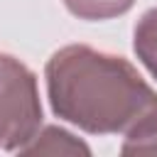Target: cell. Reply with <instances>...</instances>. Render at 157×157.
Masks as SVG:
<instances>
[{"label":"cell","instance_id":"6da1fadb","mask_svg":"<svg viewBox=\"0 0 157 157\" xmlns=\"http://www.w3.org/2000/svg\"><path fill=\"white\" fill-rule=\"evenodd\" d=\"M47 98L56 118L88 135H130L157 120V91L118 54L66 44L47 66Z\"/></svg>","mask_w":157,"mask_h":157},{"label":"cell","instance_id":"7a4b0ae2","mask_svg":"<svg viewBox=\"0 0 157 157\" xmlns=\"http://www.w3.org/2000/svg\"><path fill=\"white\" fill-rule=\"evenodd\" d=\"M39 125L42 103L34 71L17 56L0 52V150L20 152Z\"/></svg>","mask_w":157,"mask_h":157},{"label":"cell","instance_id":"3957f363","mask_svg":"<svg viewBox=\"0 0 157 157\" xmlns=\"http://www.w3.org/2000/svg\"><path fill=\"white\" fill-rule=\"evenodd\" d=\"M22 155L39 152V155H91V147L81 142L76 135L59 125H39V130L20 147Z\"/></svg>","mask_w":157,"mask_h":157},{"label":"cell","instance_id":"277c9868","mask_svg":"<svg viewBox=\"0 0 157 157\" xmlns=\"http://www.w3.org/2000/svg\"><path fill=\"white\" fill-rule=\"evenodd\" d=\"M132 49L140 64L157 78V7L142 12L132 29Z\"/></svg>","mask_w":157,"mask_h":157},{"label":"cell","instance_id":"5b68a950","mask_svg":"<svg viewBox=\"0 0 157 157\" xmlns=\"http://www.w3.org/2000/svg\"><path fill=\"white\" fill-rule=\"evenodd\" d=\"M64 5L78 20L98 22V20H110V17L125 15L135 5V0H64Z\"/></svg>","mask_w":157,"mask_h":157},{"label":"cell","instance_id":"8992f818","mask_svg":"<svg viewBox=\"0 0 157 157\" xmlns=\"http://www.w3.org/2000/svg\"><path fill=\"white\" fill-rule=\"evenodd\" d=\"M120 152L123 155H157V120L125 135Z\"/></svg>","mask_w":157,"mask_h":157}]
</instances>
